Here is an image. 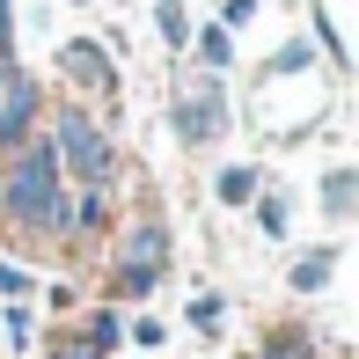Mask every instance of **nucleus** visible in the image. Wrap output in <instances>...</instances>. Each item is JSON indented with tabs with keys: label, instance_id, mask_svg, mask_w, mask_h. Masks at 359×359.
I'll list each match as a JSON object with an SVG mask.
<instances>
[{
	"label": "nucleus",
	"instance_id": "obj_1",
	"mask_svg": "<svg viewBox=\"0 0 359 359\" xmlns=\"http://www.w3.org/2000/svg\"><path fill=\"white\" fill-rule=\"evenodd\" d=\"M0 220L29 242H74V213H67V184L52 169V147L22 140L15 154H0Z\"/></svg>",
	"mask_w": 359,
	"mask_h": 359
},
{
	"label": "nucleus",
	"instance_id": "obj_2",
	"mask_svg": "<svg viewBox=\"0 0 359 359\" xmlns=\"http://www.w3.org/2000/svg\"><path fill=\"white\" fill-rule=\"evenodd\" d=\"M44 147H52V169L67 191H110L125 169V147L110 133L103 118H88L81 103H59L52 118H44Z\"/></svg>",
	"mask_w": 359,
	"mask_h": 359
},
{
	"label": "nucleus",
	"instance_id": "obj_3",
	"mask_svg": "<svg viewBox=\"0 0 359 359\" xmlns=\"http://www.w3.org/2000/svg\"><path fill=\"white\" fill-rule=\"evenodd\" d=\"M37 133H44V88H37V74L22 59H8L0 67V154H15Z\"/></svg>",
	"mask_w": 359,
	"mask_h": 359
},
{
	"label": "nucleus",
	"instance_id": "obj_4",
	"mask_svg": "<svg viewBox=\"0 0 359 359\" xmlns=\"http://www.w3.org/2000/svg\"><path fill=\"white\" fill-rule=\"evenodd\" d=\"M169 125H176V147H213V140L227 133V95H220V74H205L191 95H176Z\"/></svg>",
	"mask_w": 359,
	"mask_h": 359
},
{
	"label": "nucleus",
	"instance_id": "obj_5",
	"mask_svg": "<svg viewBox=\"0 0 359 359\" xmlns=\"http://www.w3.org/2000/svg\"><path fill=\"white\" fill-rule=\"evenodd\" d=\"M59 74L81 81L88 95H103V103H118V95H125V88H118V59H110L95 37H67V44H59Z\"/></svg>",
	"mask_w": 359,
	"mask_h": 359
},
{
	"label": "nucleus",
	"instance_id": "obj_6",
	"mask_svg": "<svg viewBox=\"0 0 359 359\" xmlns=\"http://www.w3.org/2000/svg\"><path fill=\"white\" fill-rule=\"evenodd\" d=\"M169 220L161 213H140V220H125L118 227V264H140V271H169Z\"/></svg>",
	"mask_w": 359,
	"mask_h": 359
},
{
	"label": "nucleus",
	"instance_id": "obj_7",
	"mask_svg": "<svg viewBox=\"0 0 359 359\" xmlns=\"http://www.w3.org/2000/svg\"><path fill=\"white\" fill-rule=\"evenodd\" d=\"M67 345H74V359H110V352L125 345V308H95Z\"/></svg>",
	"mask_w": 359,
	"mask_h": 359
},
{
	"label": "nucleus",
	"instance_id": "obj_8",
	"mask_svg": "<svg viewBox=\"0 0 359 359\" xmlns=\"http://www.w3.org/2000/svg\"><path fill=\"white\" fill-rule=\"evenodd\" d=\"M67 213H74V242H95L118 227V198L110 191H67Z\"/></svg>",
	"mask_w": 359,
	"mask_h": 359
},
{
	"label": "nucleus",
	"instance_id": "obj_9",
	"mask_svg": "<svg viewBox=\"0 0 359 359\" xmlns=\"http://www.w3.org/2000/svg\"><path fill=\"white\" fill-rule=\"evenodd\" d=\"M257 191H264V176H257L250 161H227V169L213 176V198H220V205H235V213H242V205H257Z\"/></svg>",
	"mask_w": 359,
	"mask_h": 359
},
{
	"label": "nucleus",
	"instance_id": "obj_10",
	"mask_svg": "<svg viewBox=\"0 0 359 359\" xmlns=\"http://www.w3.org/2000/svg\"><path fill=\"white\" fill-rule=\"evenodd\" d=\"M191 52H198V67H205V74H220V67H235V37H227L220 22H205V29H191Z\"/></svg>",
	"mask_w": 359,
	"mask_h": 359
},
{
	"label": "nucleus",
	"instance_id": "obj_11",
	"mask_svg": "<svg viewBox=\"0 0 359 359\" xmlns=\"http://www.w3.org/2000/svg\"><path fill=\"white\" fill-rule=\"evenodd\" d=\"M110 308H118V301H147V293H154L161 286V271H140V264H110Z\"/></svg>",
	"mask_w": 359,
	"mask_h": 359
},
{
	"label": "nucleus",
	"instance_id": "obj_12",
	"mask_svg": "<svg viewBox=\"0 0 359 359\" xmlns=\"http://www.w3.org/2000/svg\"><path fill=\"white\" fill-rule=\"evenodd\" d=\"M330 264H337V250H301L293 257V293H323L330 286Z\"/></svg>",
	"mask_w": 359,
	"mask_h": 359
},
{
	"label": "nucleus",
	"instance_id": "obj_13",
	"mask_svg": "<svg viewBox=\"0 0 359 359\" xmlns=\"http://www.w3.org/2000/svg\"><path fill=\"white\" fill-rule=\"evenodd\" d=\"M257 359H316V337H308L301 323H286V330L264 337V352H257Z\"/></svg>",
	"mask_w": 359,
	"mask_h": 359
},
{
	"label": "nucleus",
	"instance_id": "obj_14",
	"mask_svg": "<svg viewBox=\"0 0 359 359\" xmlns=\"http://www.w3.org/2000/svg\"><path fill=\"white\" fill-rule=\"evenodd\" d=\"M0 337H8V352H29V345H37V316H29L22 301H8V308H0Z\"/></svg>",
	"mask_w": 359,
	"mask_h": 359
},
{
	"label": "nucleus",
	"instance_id": "obj_15",
	"mask_svg": "<svg viewBox=\"0 0 359 359\" xmlns=\"http://www.w3.org/2000/svg\"><path fill=\"white\" fill-rule=\"evenodd\" d=\"M352 198H359V176L352 169H330V176H323V213H330V220H345Z\"/></svg>",
	"mask_w": 359,
	"mask_h": 359
},
{
	"label": "nucleus",
	"instance_id": "obj_16",
	"mask_svg": "<svg viewBox=\"0 0 359 359\" xmlns=\"http://www.w3.org/2000/svg\"><path fill=\"white\" fill-rule=\"evenodd\" d=\"M257 227H264L271 242H286V227H293V213H286V198H279V191H257Z\"/></svg>",
	"mask_w": 359,
	"mask_h": 359
},
{
	"label": "nucleus",
	"instance_id": "obj_17",
	"mask_svg": "<svg viewBox=\"0 0 359 359\" xmlns=\"http://www.w3.org/2000/svg\"><path fill=\"white\" fill-rule=\"evenodd\" d=\"M308 59H316V52H308V44L293 37V44H279V52L264 59V74H308Z\"/></svg>",
	"mask_w": 359,
	"mask_h": 359
},
{
	"label": "nucleus",
	"instance_id": "obj_18",
	"mask_svg": "<svg viewBox=\"0 0 359 359\" xmlns=\"http://www.w3.org/2000/svg\"><path fill=\"white\" fill-rule=\"evenodd\" d=\"M29 286H37V279H29L15 257H0V301H29Z\"/></svg>",
	"mask_w": 359,
	"mask_h": 359
},
{
	"label": "nucleus",
	"instance_id": "obj_19",
	"mask_svg": "<svg viewBox=\"0 0 359 359\" xmlns=\"http://www.w3.org/2000/svg\"><path fill=\"white\" fill-rule=\"evenodd\" d=\"M125 337L154 352V345H169V323H154V316H133V323H125Z\"/></svg>",
	"mask_w": 359,
	"mask_h": 359
},
{
	"label": "nucleus",
	"instance_id": "obj_20",
	"mask_svg": "<svg viewBox=\"0 0 359 359\" xmlns=\"http://www.w3.org/2000/svg\"><path fill=\"white\" fill-rule=\"evenodd\" d=\"M220 293H198V301H191V330H220Z\"/></svg>",
	"mask_w": 359,
	"mask_h": 359
},
{
	"label": "nucleus",
	"instance_id": "obj_21",
	"mask_svg": "<svg viewBox=\"0 0 359 359\" xmlns=\"http://www.w3.org/2000/svg\"><path fill=\"white\" fill-rule=\"evenodd\" d=\"M15 59V0H0V67Z\"/></svg>",
	"mask_w": 359,
	"mask_h": 359
},
{
	"label": "nucleus",
	"instance_id": "obj_22",
	"mask_svg": "<svg viewBox=\"0 0 359 359\" xmlns=\"http://www.w3.org/2000/svg\"><path fill=\"white\" fill-rule=\"evenodd\" d=\"M250 15H257V0H227V8H220V29H250Z\"/></svg>",
	"mask_w": 359,
	"mask_h": 359
},
{
	"label": "nucleus",
	"instance_id": "obj_23",
	"mask_svg": "<svg viewBox=\"0 0 359 359\" xmlns=\"http://www.w3.org/2000/svg\"><path fill=\"white\" fill-rule=\"evenodd\" d=\"M67 8H88V0H67Z\"/></svg>",
	"mask_w": 359,
	"mask_h": 359
}]
</instances>
